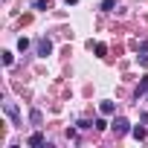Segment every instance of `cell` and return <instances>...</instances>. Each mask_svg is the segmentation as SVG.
<instances>
[{
	"label": "cell",
	"mask_w": 148,
	"mask_h": 148,
	"mask_svg": "<svg viewBox=\"0 0 148 148\" xmlns=\"http://www.w3.org/2000/svg\"><path fill=\"white\" fill-rule=\"evenodd\" d=\"M35 52H38V55H44V58H47V55H49V52H52V41H49V38H41V41H38V44H35Z\"/></svg>",
	"instance_id": "cell-1"
},
{
	"label": "cell",
	"mask_w": 148,
	"mask_h": 148,
	"mask_svg": "<svg viewBox=\"0 0 148 148\" xmlns=\"http://www.w3.org/2000/svg\"><path fill=\"white\" fill-rule=\"evenodd\" d=\"M110 128H113V134H116V136H122V134H128V119H122V116H116Z\"/></svg>",
	"instance_id": "cell-2"
},
{
	"label": "cell",
	"mask_w": 148,
	"mask_h": 148,
	"mask_svg": "<svg viewBox=\"0 0 148 148\" xmlns=\"http://www.w3.org/2000/svg\"><path fill=\"white\" fill-rule=\"evenodd\" d=\"M145 93H148V73H145V76L139 79V87H136V99H142Z\"/></svg>",
	"instance_id": "cell-3"
},
{
	"label": "cell",
	"mask_w": 148,
	"mask_h": 148,
	"mask_svg": "<svg viewBox=\"0 0 148 148\" xmlns=\"http://www.w3.org/2000/svg\"><path fill=\"white\" fill-rule=\"evenodd\" d=\"M99 110H102L105 116H113V113H116V105H113V102H102V105H99Z\"/></svg>",
	"instance_id": "cell-4"
},
{
	"label": "cell",
	"mask_w": 148,
	"mask_h": 148,
	"mask_svg": "<svg viewBox=\"0 0 148 148\" xmlns=\"http://www.w3.org/2000/svg\"><path fill=\"white\" fill-rule=\"evenodd\" d=\"M3 110H6V113H9V116H12V119H15V122H18V119H21V113H18V108H15V105H12V102H6V105H3Z\"/></svg>",
	"instance_id": "cell-5"
},
{
	"label": "cell",
	"mask_w": 148,
	"mask_h": 148,
	"mask_svg": "<svg viewBox=\"0 0 148 148\" xmlns=\"http://www.w3.org/2000/svg\"><path fill=\"white\" fill-rule=\"evenodd\" d=\"M131 134H134V139H145V136H148V131H145L142 125H136V128H131Z\"/></svg>",
	"instance_id": "cell-6"
},
{
	"label": "cell",
	"mask_w": 148,
	"mask_h": 148,
	"mask_svg": "<svg viewBox=\"0 0 148 148\" xmlns=\"http://www.w3.org/2000/svg\"><path fill=\"white\" fill-rule=\"evenodd\" d=\"M90 49H93V52H96L99 58H102V55L108 52V47H105V44H93V41H90Z\"/></svg>",
	"instance_id": "cell-7"
},
{
	"label": "cell",
	"mask_w": 148,
	"mask_h": 148,
	"mask_svg": "<svg viewBox=\"0 0 148 148\" xmlns=\"http://www.w3.org/2000/svg\"><path fill=\"white\" fill-rule=\"evenodd\" d=\"M44 142H47V139H44L41 134H32V136H29V145H32V148H35V145H44Z\"/></svg>",
	"instance_id": "cell-8"
},
{
	"label": "cell",
	"mask_w": 148,
	"mask_h": 148,
	"mask_svg": "<svg viewBox=\"0 0 148 148\" xmlns=\"http://www.w3.org/2000/svg\"><path fill=\"white\" fill-rule=\"evenodd\" d=\"M113 6H116V0H102V12H113Z\"/></svg>",
	"instance_id": "cell-9"
},
{
	"label": "cell",
	"mask_w": 148,
	"mask_h": 148,
	"mask_svg": "<svg viewBox=\"0 0 148 148\" xmlns=\"http://www.w3.org/2000/svg\"><path fill=\"white\" fill-rule=\"evenodd\" d=\"M3 64L12 67V64H15V55H12V52H3Z\"/></svg>",
	"instance_id": "cell-10"
},
{
	"label": "cell",
	"mask_w": 148,
	"mask_h": 148,
	"mask_svg": "<svg viewBox=\"0 0 148 148\" xmlns=\"http://www.w3.org/2000/svg\"><path fill=\"white\" fill-rule=\"evenodd\" d=\"M18 49H21V52L29 49V41H26V38H18Z\"/></svg>",
	"instance_id": "cell-11"
},
{
	"label": "cell",
	"mask_w": 148,
	"mask_h": 148,
	"mask_svg": "<svg viewBox=\"0 0 148 148\" xmlns=\"http://www.w3.org/2000/svg\"><path fill=\"white\" fill-rule=\"evenodd\" d=\"M93 128H96V131H105V128H108V122H105V119H96V122H93Z\"/></svg>",
	"instance_id": "cell-12"
},
{
	"label": "cell",
	"mask_w": 148,
	"mask_h": 148,
	"mask_svg": "<svg viewBox=\"0 0 148 148\" xmlns=\"http://www.w3.org/2000/svg\"><path fill=\"white\" fill-rule=\"evenodd\" d=\"M35 9H49V0H35Z\"/></svg>",
	"instance_id": "cell-13"
},
{
	"label": "cell",
	"mask_w": 148,
	"mask_h": 148,
	"mask_svg": "<svg viewBox=\"0 0 148 148\" xmlns=\"http://www.w3.org/2000/svg\"><path fill=\"white\" fill-rule=\"evenodd\" d=\"M29 116H32V122H35V125H41V110H32Z\"/></svg>",
	"instance_id": "cell-14"
},
{
	"label": "cell",
	"mask_w": 148,
	"mask_h": 148,
	"mask_svg": "<svg viewBox=\"0 0 148 148\" xmlns=\"http://www.w3.org/2000/svg\"><path fill=\"white\" fill-rule=\"evenodd\" d=\"M76 3H79V0H67V6H76Z\"/></svg>",
	"instance_id": "cell-15"
}]
</instances>
